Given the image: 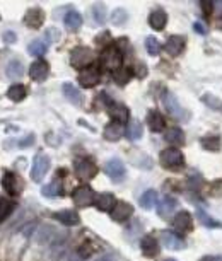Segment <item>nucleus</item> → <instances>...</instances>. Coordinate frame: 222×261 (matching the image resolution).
<instances>
[{"label": "nucleus", "instance_id": "5", "mask_svg": "<svg viewBox=\"0 0 222 261\" xmlns=\"http://www.w3.org/2000/svg\"><path fill=\"white\" fill-rule=\"evenodd\" d=\"M50 169V157L46 154H38L33 160V167H31V178L33 181L39 183L46 176Z\"/></svg>", "mask_w": 222, "mask_h": 261}, {"label": "nucleus", "instance_id": "3", "mask_svg": "<svg viewBox=\"0 0 222 261\" xmlns=\"http://www.w3.org/2000/svg\"><path fill=\"white\" fill-rule=\"evenodd\" d=\"M94 60V51L91 48H86V46H79V48H74L72 53H70V65L74 68H86L93 63Z\"/></svg>", "mask_w": 222, "mask_h": 261}, {"label": "nucleus", "instance_id": "25", "mask_svg": "<svg viewBox=\"0 0 222 261\" xmlns=\"http://www.w3.org/2000/svg\"><path fill=\"white\" fill-rule=\"evenodd\" d=\"M164 140L168 143H173V145H181L185 142V133L181 128H169L164 133Z\"/></svg>", "mask_w": 222, "mask_h": 261}, {"label": "nucleus", "instance_id": "31", "mask_svg": "<svg viewBox=\"0 0 222 261\" xmlns=\"http://www.w3.org/2000/svg\"><path fill=\"white\" fill-rule=\"evenodd\" d=\"M15 203L9 198H0V222H3L5 219H9V215L14 212Z\"/></svg>", "mask_w": 222, "mask_h": 261}, {"label": "nucleus", "instance_id": "1", "mask_svg": "<svg viewBox=\"0 0 222 261\" xmlns=\"http://www.w3.org/2000/svg\"><path fill=\"white\" fill-rule=\"evenodd\" d=\"M161 164L162 167L169 171H178L185 167V155L181 154L180 148L176 147H168L161 152Z\"/></svg>", "mask_w": 222, "mask_h": 261}, {"label": "nucleus", "instance_id": "28", "mask_svg": "<svg viewBox=\"0 0 222 261\" xmlns=\"http://www.w3.org/2000/svg\"><path fill=\"white\" fill-rule=\"evenodd\" d=\"M63 94H65V98L69 99L70 103L74 104H81L82 103V98H81V92H79V89L75 86H72V84H63Z\"/></svg>", "mask_w": 222, "mask_h": 261}, {"label": "nucleus", "instance_id": "24", "mask_svg": "<svg viewBox=\"0 0 222 261\" xmlns=\"http://www.w3.org/2000/svg\"><path fill=\"white\" fill-rule=\"evenodd\" d=\"M94 203H96V207L101 212H108V210L111 212V208L114 207L116 200H114V196L111 193H101L96 200H94Z\"/></svg>", "mask_w": 222, "mask_h": 261}, {"label": "nucleus", "instance_id": "48", "mask_svg": "<svg viewBox=\"0 0 222 261\" xmlns=\"http://www.w3.org/2000/svg\"><path fill=\"white\" fill-rule=\"evenodd\" d=\"M164 261H176V260H164Z\"/></svg>", "mask_w": 222, "mask_h": 261}, {"label": "nucleus", "instance_id": "37", "mask_svg": "<svg viewBox=\"0 0 222 261\" xmlns=\"http://www.w3.org/2000/svg\"><path fill=\"white\" fill-rule=\"evenodd\" d=\"M126 136L130 140H138L142 136V125L138 122L130 123L128 128H126Z\"/></svg>", "mask_w": 222, "mask_h": 261}, {"label": "nucleus", "instance_id": "12", "mask_svg": "<svg viewBox=\"0 0 222 261\" xmlns=\"http://www.w3.org/2000/svg\"><path fill=\"white\" fill-rule=\"evenodd\" d=\"M79 82H81L82 87L86 89H91L99 82V70L96 67H87L81 75H79Z\"/></svg>", "mask_w": 222, "mask_h": 261}, {"label": "nucleus", "instance_id": "9", "mask_svg": "<svg viewBox=\"0 0 222 261\" xmlns=\"http://www.w3.org/2000/svg\"><path fill=\"white\" fill-rule=\"evenodd\" d=\"M132 214H133V207L126 202H116L114 207L111 208V219H113L114 222H125V220H128L130 217H132Z\"/></svg>", "mask_w": 222, "mask_h": 261}, {"label": "nucleus", "instance_id": "15", "mask_svg": "<svg viewBox=\"0 0 222 261\" xmlns=\"http://www.w3.org/2000/svg\"><path fill=\"white\" fill-rule=\"evenodd\" d=\"M110 113H111V118H113V122L114 123H118V125H123V123L128 122V108L125 106V104H113L111 106V110H110Z\"/></svg>", "mask_w": 222, "mask_h": 261}, {"label": "nucleus", "instance_id": "8", "mask_svg": "<svg viewBox=\"0 0 222 261\" xmlns=\"http://www.w3.org/2000/svg\"><path fill=\"white\" fill-rule=\"evenodd\" d=\"M105 171L114 183H120L125 178V166L120 159H110L105 166Z\"/></svg>", "mask_w": 222, "mask_h": 261}, {"label": "nucleus", "instance_id": "40", "mask_svg": "<svg viewBox=\"0 0 222 261\" xmlns=\"http://www.w3.org/2000/svg\"><path fill=\"white\" fill-rule=\"evenodd\" d=\"M198 217H200V220H202V224H204V226H209V227H216L217 226V222H214V220L210 219L209 215H205L202 208H198Z\"/></svg>", "mask_w": 222, "mask_h": 261}, {"label": "nucleus", "instance_id": "47", "mask_svg": "<svg viewBox=\"0 0 222 261\" xmlns=\"http://www.w3.org/2000/svg\"><path fill=\"white\" fill-rule=\"evenodd\" d=\"M98 261H113V258H111L110 255H106V256H103V258H99Z\"/></svg>", "mask_w": 222, "mask_h": 261}, {"label": "nucleus", "instance_id": "11", "mask_svg": "<svg viewBox=\"0 0 222 261\" xmlns=\"http://www.w3.org/2000/svg\"><path fill=\"white\" fill-rule=\"evenodd\" d=\"M24 22L27 27H31V29H39V27L43 26V22H45V12L41 9H38V7H33V9H29L26 12Z\"/></svg>", "mask_w": 222, "mask_h": 261}, {"label": "nucleus", "instance_id": "32", "mask_svg": "<svg viewBox=\"0 0 222 261\" xmlns=\"http://www.w3.org/2000/svg\"><path fill=\"white\" fill-rule=\"evenodd\" d=\"M130 77H132V72H130V68H126V67H120L118 70L113 72L114 82L120 84V86H125V84L130 80Z\"/></svg>", "mask_w": 222, "mask_h": 261}, {"label": "nucleus", "instance_id": "38", "mask_svg": "<svg viewBox=\"0 0 222 261\" xmlns=\"http://www.w3.org/2000/svg\"><path fill=\"white\" fill-rule=\"evenodd\" d=\"M126 19H128V14H126L125 9H114L113 14H111V22H113L114 26H121V24H125Z\"/></svg>", "mask_w": 222, "mask_h": 261}, {"label": "nucleus", "instance_id": "29", "mask_svg": "<svg viewBox=\"0 0 222 261\" xmlns=\"http://www.w3.org/2000/svg\"><path fill=\"white\" fill-rule=\"evenodd\" d=\"M2 186L5 188V191L9 195H17V179H15L14 172H5V176L2 178Z\"/></svg>", "mask_w": 222, "mask_h": 261}, {"label": "nucleus", "instance_id": "7", "mask_svg": "<svg viewBox=\"0 0 222 261\" xmlns=\"http://www.w3.org/2000/svg\"><path fill=\"white\" fill-rule=\"evenodd\" d=\"M173 229L180 234H188L193 229V217L190 212H180L173 219Z\"/></svg>", "mask_w": 222, "mask_h": 261}, {"label": "nucleus", "instance_id": "10", "mask_svg": "<svg viewBox=\"0 0 222 261\" xmlns=\"http://www.w3.org/2000/svg\"><path fill=\"white\" fill-rule=\"evenodd\" d=\"M50 74V65L45 60H36L29 65V77L36 82H43Z\"/></svg>", "mask_w": 222, "mask_h": 261}, {"label": "nucleus", "instance_id": "14", "mask_svg": "<svg viewBox=\"0 0 222 261\" xmlns=\"http://www.w3.org/2000/svg\"><path fill=\"white\" fill-rule=\"evenodd\" d=\"M183 50H185L183 36H178V34L169 36V39L166 41V51H168L169 55H173V57H178Z\"/></svg>", "mask_w": 222, "mask_h": 261}, {"label": "nucleus", "instance_id": "41", "mask_svg": "<svg viewBox=\"0 0 222 261\" xmlns=\"http://www.w3.org/2000/svg\"><path fill=\"white\" fill-rule=\"evenodd\" d=\"M209 190H210V195H212V196H221L222 195V181L212 183Z\"/></svg>", "mask_w": 222, "mask_h": 261}, {"label": "nucleus", "instance_id": "33", "mask_svg": "<svg viewBox=\"0 0 222 261\" xmlns=\"http://www.w3.org/2000/svg\"><path fill=\"white\" fill-rule=\"evenodd\" d=\"M202 147L207 148L210 152H217L221 148V136L217 135L205 136V138H202Z\"/></svg>", "mask_w": 222, "mask_h": 261}, {"label": "nucleus", "instance_id": "36", "mask_svg": "<svg viewBox=\"0 0 222 261\" xmlns=\"http://www.w3.org/2000/svg\"><path fill=\"white\" fill-rule=\"evenodd\" d=\"M145 50H147L149 55H152V57H157L161 51V45L159 41H157L156 38H152V36H149L147 39H145Z\"/></svg>", "mask_w": 222, "mask_h": 261}, {"label": "nucleus", "instance_id": "2", "mask_svg": "<svg viewBox=\"0 0 222 261\" xmlns=\"http://www.w3.org/2000/svg\"><path fill=\"white\" fill-rule=\"evenodd\" d=\"M121 62H123V53L116 45H111L103 51L101 55V65L106 68V70H118L121 67Z\"/></svg>", "mask_w": 222, "mask_h": 261}, {"label": "nucleus", "instance_id": "6", "mask_svg": "<svg viewBox=\"0 0 222 261\" xmlns=\"http://www.w3.org/2000/svg\"><path fill=\"white\" fill-rule=\"evenodd\" d=\"M72 198H74V203L77 205V207L84 208V207H91V205L94 203L96 195H94V191L91 186H79L77 190L74 191Z\"/></svg>", "mask_w": 222, "mask_h": 261}, {"label": "nucleus", "instance_id": "34", "mask_svg": "<svg viewBox=\"0 0 222 261\" xmlns=\"http://www.w3.org/2000/svg\"><path fill=\"white\" fill-rule=\"evenodd\" d=\"M27 50H29V53L34 55V57H41V55L46 53L48 46H46V43H43V39H34V41L27 46Z\"/></svg>", "mask_w": 222, "mask_h": 261}, {"label": "nucleus", "instance_id": "45", "mask_svg": "<svg viewBox=\"0 0 222 261\" xmlns=\"http://www.w3.org/2000/svg\"><path fill=\"white\" fill-rule=\"evenodd\" d=\"M200 261H222V258H214V256H204Z\"/></svg>", "mask_w": 222, "mask_h": 261}, {"label": "nucleus", "instance_id": "27", "mask_svg": "<svg viewBox=\"0 0 222 261\" xmlns=\"http://www.w3.org/2000/svg\"><path fill=\"white\" fill-rule=\"evenodd\" d=\"M105 136L106 140H111V142H116L123 136V127L118 125V123H111L105 128Z\"/></svg>", "mask_w": 222, "mask_h": 261}, {"label": "nucleus", "instance_id": "46", "mask_svg": "<svg viewBox=\"0 0 222 261\" xmlns=\"http://www.w3.org/2000/svg\"><path fill=\"white\" fill-rule=\"evenodd\" d=\"M202 9H204V10H210V9H212V3H210V2H207V3L202 2Z\"/></svg>", "mask_w": 222, "mask_h": 261}, {"label": "nucleus", "instance_id": "35", "mask_svg": "<svg viewBox=\"0 0 222 261\" xmlns=\"http://www.w3.org/2000/svg\"><path fill=\"white\" fill-rule=\"evenodd\" d=\"M41 193L45 196H50V198H53V196H60L62 195V186L57 181H53L50 184H45L43 190H41Z\"/></svg>", "mask_w": 222, "mask_h": 261}, {"label": "nucleus", "instance_id": "22", "mask_svg": "<svg viewBox=\"0 0 222 261\" xmlns=\"http://www.w3.org/2000/svg\"><path fill=\"white\" fill-rule=\"evenodd\" d=\"M22 74H24V67H22V63L19 62V60H10L9 65L5 68V75L9 77L10 80H19L22 77Z\"/></svg>", "mask_w": 222, "mask_h": 261}, {"label": "nucleus", "instance_id": "20", "mask_svg": "<svg viewBox=\"0 0 222 261\" xmlns=\"http://www.w3.org/2000/svg\"><path fill=\"white\" fill-rule=\"evenodd\" d=\"M63 22H65V27L69 31H77L79 27L82 26V15L79 14L77 10H69L65 14V19H63Z\"/></svg>", "mask_w": 222, "mask_h": 261}, {"label": "nucleus", "instance_id": "16", "mask_svg": "<svg viewBox=\"0 0 222 261\" xmlns=\"http://www.w3.org/2000/svg\"><path fill=\"white\" fill-rule=\"evenodd\" d=\"M161 236H162V241H164L166 248H169V250L178 251V250H183V248H185V241L181 239L178 234H174V232H171V231H164Z\"/></svg>", "mask_w": 222, "mask_h": 261}, {"label": "nucleus", "instance_id": "42", "mask_svg": "<svg viewBox=\"0 0 222 261\" xmlns=\"http://www.w3.org/2000/svg\"><path fill=\"white\" fill-rule=\"evenodd\" d=\"M3 39H5V43L12 45V43L17 41V36H15L14 33H10V31H7V33H3Z\"/></svg>", "mask_w": 222, "mask_h": 261}, {"label": "nucleus", "instance_id": "44", "mask_svg": "<svg viewBox=\"0 0 222 261\" xmlns=\"http://www.w3.org/2000/svg\"><path fill=\"white\" fill-rule=\"evenodd\" d=\"M195 31H197V33H200V34H204V33H205L204 26H202L200 22H195Z\"/></svg>", "mask_w": 222, "mask_h": 261}, {"label": "nucleus", "instance_id": "4", "mask_svg": "<svg viewBox=\"0 0 222 261\" xmlns=\"http://www.w3.org/2000/svg\"><path fill=\"white\" fill-rule=\"evenodd\" d=\"M75 174H77L82 181L93 179L94 176L98 174V167L96 164H94V160L89 157H79L75 160Z\"/></svg>", "mask_w": 222, "mask_h": 261}, {"label": "nucleus", "instance_id": "17", "mask_svg": "<svg viewBox=\"0 0 222 261\" xmlns=\"http://www.w3.org/2000/svg\"><path fill=\"white\" fill-rule=\"evenodd\" d=\"M166 22H168V14H166L164 10L157 9V10H152V12H150V15H149V24H150V27H152V29H156V31L164 29Z\"/></svg>", "mask_w": 222, "mask_h": 261}, {"label": "nucleus", "instance_id": "26", "mask_svg": "<svg viewBox=\"0 0 222 261\" xmlns=\"http://www.w3.org/2000/svg\"><path fill=\"white\" fill-rule=\"evenodd\" d=\"M26 96H27V91H26V87L22 86V84H14V86H10L9 91H7V98H9L10 101H14V103L22 101Z\"/></svg>", "mask_w": 222, "mask_h": 261}, {"label": "nucleus", "instance_id": "19", "mask_svg": "<svg viewBox=\"0 0 222 261\" xmlns=\"http://www.w3.org/2000/svg\"><path fill=\"white\" fill-rule=\"evenodd\" d=\"M55 219L60 220V222L65 224V226H77V224L81 222V217H79L77 212H74V210L57 212V214H55Z\"/></svg>", "mask_w": 222, "mask_h": 261}, {"label": "nucleus", "instance_id": "23", "mask_svg": "<svg viewBox=\"0 0 222 261\" xmlns=\"http://www.w3.org/2000/svg\"><path fill=\"white\" fill-rule=\"evenodd\" d=\"M147 123H149V128L152 131H162L166 127L164 116H162L159 111H150L149 116H147Z\"/></svg>", "mask_w": 222, "mask_h": 261}, {"label": "nucleus", "instance_id": "18", "mask_svg": "<svg viewBox=\"0 0 222 261\" xmlns=\"http://www.w3.org/2000/svg\"><path fill=\"white\" fill-rule=\"evenodd\" d=\"M140 250L144 253L145 256H156L157 253H159V244H157V241L152 238V236H145L144 239L140 241Z\"/></svg>", "mask_w": 222, "mask_h": 261}, {"label": "nucleus", "instance_id": "49", "mask_svg": "<svg viewBox=\"0 0 222 261\" xmlns=\"http://www.w3.org/2000/svg\"><path fill=\"white\" fill-rule=\"evenodd\" d=\"M221 111H222V106H221Z\"/></svg>", "mask_w": 222, "mask_h": 261}, {"label": "nucleus", "instance_id": "30", "mask_svg": "<svg viewBox=\"0 0 222 261\" xmlns=\"http://www.w3.org/2000/svg\"><path fill=\"white\" fill-rule=\"evenodd\" d=\"M156 203H157V191L156 190H147L144 195L140 196V207L145 208V210H150Z\"/></svg>", "mask_w": 222, "mask_h": 261}, {"label": "nucleus", "instance_id": "21", "mask_svg": "<svg viewBox=\"0 0 222 261\" xmlns=\"http://www.w3.org/2000/svg\"><path fill=\"white\" fill-rule=\"evenodd\" d=\"M176 205H178V202L173 198V196H164L161 205L157 207V214L166 219V217H169L174 210H176Z\"/></svg>", "mask_w": 222, "mask_h": 261}, {"label": "nucleus", "instance_id": "39", "mask_svg": "<svg viewBox=\"0 0 222 261\" xmlns=\"http://www.w3.org/2000/svg\"><path fill=\"white\" fill-rule=\"evenodd\" d=\"M106 10H105V5L103 3H94L93 5V17H94V21H96L98 24H103L105 22V19H106Z\"/></svg>", "mask_w": 222, "mask_h": 261}, {"label": "nucleus", "instance_id": "43", "mask_svg": "<svg viewBox=\"0 0 222 261\" xmlns=\"http://www.w3.org/2000/svg\"><path fill=\"white\" fill-rule=\"evenodd\" d=\"M135 75L137 77H145V75H147V68H145V65H138L137 67V70H135Z\"/></svg>", "mask_w": 222, "mask_h": 261}, {"label": "nucleus", "instance_id": "13", "mask_svg": "<svg viewBox=\"0 0 222 261\" xmlns=\"http://www.w3.org/2000/svg\"><path fill=\"white\" fill-rule=\"evenodd\" d=\"M162 104H164L166 111H168L171 116H174V118H178V116H181V113H183V111H181L180 103H178L176 98H174L171 92H168V91L162 94Z\"/></svg>", "mask_w": 222, "mask_h": 261}]
</instances>
